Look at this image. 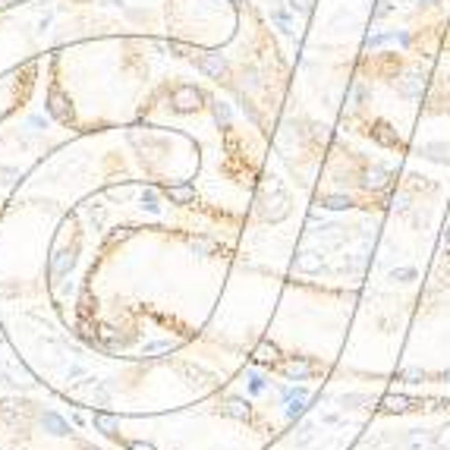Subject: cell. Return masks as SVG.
Segmentation results:
<instances>
[{
	"mask_svg": "<svg viewBox=\"0 0 450 450\" xmlns=\"http://www.w3.org/2000/svg\"><path fill=\"white\" fill-rule=\"evenodd\" d=\"M246 0H19L0 10V120L23 107L57 47L98 35H158L214 51L243 25Z\"/></svg>",
	"mask_w": 450,
	"mask_h": 450,
	"instance_id": "obj_1",
	"label": "cell"
},
{
	"mask_svg": "<svg viewBox=\"0 0 450 450\" xmlns=\"http://www.w3.org/2000/svg\"><path fill=\"white\" fill-rule=\"evenodd\" d=\"M447 252H450V233H447Z\"/></svg>",
	"mask_w": 450,
	"mask_h": 450,
	"instance_id": "obj_2",
	"label": "cell"
}]
</instances>
